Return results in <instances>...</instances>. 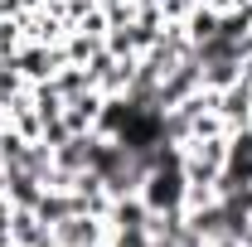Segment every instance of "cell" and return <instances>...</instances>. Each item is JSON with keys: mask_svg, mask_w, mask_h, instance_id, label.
Here are the masks:
<instances>
[{"mask_svg": "<svg viewBox=\"0 0 252 247\" xmlns=\"http://www.w3.org/2000/svg\"><path fill=\"white\" fill-rule=\"evenodd\" d=\"M223 160H228V136H189V141H180V165H185L189 180H199V185H214L219 180Z\"/></svg>", "mask_w": 252, "mask_h": 247, "instance_id": "6da1fadb", "label": "cell"}, {"mask_svg": "<svg viewBox=\"0 0 252 247\" xmlns=\"http://www.w3.org/2000/svg\"><path fill=\"white\" fill-rule=\"evenodd\" d=\"M49 238H54L59 247H107L112 228H107L102 214H68L63 223L49 228Z\"/></svg>", "mask_w": 252, "mask_h": 247, "instance_id": "7a4b0ae2", "label": "cell"}, {"mask_svg": "<svg viewBox=\"0 0 252 247\" xmlns=\"http://www.w3.org/2000/svg\"><path fill=\"white\" fill-rule=\"evenodd\" d=\"M25 49V25L20 20H0V59H15Z\"/></svg>", "mask_w": 252, "mask_h": 247, "instance_id": "277c9868", "label": "cell"}, {"mask_svg": "<svg viewBox=\"0 0 252 247\" xmlns=\"http://www.w3.org/2000/svg\"><path fill=\"white\" fill-rule=\"evenodd\" d=\"M107 247H151V233L146 228H131V233H112Z\"/></svg>", "mask_w": 252, "mask_h": 247, "instance_id": "5b68a950", "label": "cell"}, {"mask_svg": "<svg viewBox=\"0 0 252 247\" xmlns=\"http://www.w3.org/2000/svg\"><path fill=\"white\" fill-rule=\"evenodd\" d=\"M151 247H175V243H170V238H151Z\"/></svg>", "mask_w": 252, "mask_h": 247, "instance_id": "8992f818", "label": "cell"}, {"mask_svg": "<svg viewBox=\"0 0 252 247\" xmlns=\"http://www.w3.org/2000/svg\"><path fill=\"white\" fill-rule=\"evenodd\" d=\"M49 243V223L34 209H15L10 214V247H44Z\"/></svg>", "mask_w": 252, "mask_h": 247, "instance_id": "3957f363", "label": "cell"}]
</instances>
